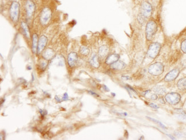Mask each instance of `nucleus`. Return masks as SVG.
<instances>
[{
  "instance_id": "obj_1",
  "label": "nucleus",
  "mask_w": 186,
  "mask_h": 140,
  "mask_svg": "<svg viewBox=\"0 0 186 140\" xmlns=\"http://www.w3.org/2000/svg\"><path fill=\"white\" fill-rule=\"evenodd\" d=\"M20 5L17 1H13L10 5L9 15L11 20L15 22H18L20 17Z\"/></svg>"
},
{
  "instance_id": "obj_2",
  "label": "nucleus",
  "mask_w": 186,
  "mask_h": 140,
  "mask_svg": "<svg viewBox=\"0 0 186 140\" xmlns=\"http://www.w3.org/2000/svg\"><path fill=\"white\" fill-rule=\"evenodd\" d=\"M157 30V25L154 20H150L147 22L146 29V34L147 40L151 41L155 35Z\"/></svg>"
},
{
  "instance_id": "obj_3",
  "label": "nucleus",
  "mask_w": 186,
  "mask_h": 140,
  "mask_svg": "<svg viewBox=\"0 0 186 140\" xmlns=\"http://www.w3.org/2000/svg\"><path fill=\"white\" fill-rule=\"evenodd\" d=\"M162 48V45L159 42H153L150 45L148 52L147 55L149 57L151 58H155L157 55H159L160 51Z\"/></svg>"
},
{
  "instance_id": "obj_4",
  "label": "nucleus",
  "mask_w": 186,
  "mask_h": 140,
  "mask_svg": "<svg viewBox=\"0 0 186 140\" xmlns=\"http://www.w3.org/2000/svg\"><path fill=\"white\" fill-rule=\"evenodd\" d=\"M52 18V11L48 7H45L42 10L40 20L41 24L44 26L47 25L49 24L50 21Z\"/></svg>"
},
{
  "instance_id": "obj_5",
  "label": "nucleus",
  "mask_w": 186,
  "mask_h": 140,
  "mask_svg": "<svg viewBox=\"0 0 186 140\" xmlns=\"http://www.w3.org/2000/svg\"><path fill=\"white\" fill-rule=\"evenodd\" d=\"M148 70V73L152 75H160L164 72V65L161 62H157L150 65Z\"/></svg>"
},
{
  "instance_id": "obj_6",
  "label": "nucleus",
  "mask_w": 186,
  "mask_h": 140,
  "mask_svg": "<svg viewBox=\"0 0 186 140\" xmlns=\"http://www.w3.org/2000/svg\"><path fill=\"white\" fill-rule=\"evenodd\" d=\"M152 6L148 1L143 2L141 5V14L146 18H148L152 15Z\"/></svg>"
},
{
  "instance_id": "obj_7",
  "label": "nucleus",
  "mask_w": 186,
  "mask_h": 140,
  "mask_svg": "<svg viewBox=\"0 0 186 140\" xmlns=\"http://www.w3.org/2000/svg\"><path fill=\"white\" fill-rule=\"evenodd\" d=\"M167 102L171 105H176L179 102L181 99V95L177 93H169L165 96Z\"/></svg>"
},
{
  "instance_id": "obj_8",
  "label": "nucleus",
  "mask_w": 186,
  "mask_h": 140,
  "mask_svg": "<svg viewBox=\"0 0 186 140\" xmlns=\"http://www.w3.org/2000/svg\"><path fill=\"white\" fill-rule=\"evenodd\" d=\"M36 11V5L32 0H28L25 4L26 15L28 18H32Z\"/></svg>"
},
{
  "instance_id": "obj_9",
  "label": "nucleus",
  "mask_w": 186,
  "mask_h": 140,
  "mask_svg": "<svg viewBox=\"0 0 186 140\" xmlns=\"http://www.w3.org/2000/svg\"><path fill=\"white\" fill-rule=\"evenodd\" d=\"M180 71L178 69H174L170 71L165 77L164 81L166 82H170L175 80L179 75Z\"/></svg>"
},
{
  "instance_id": "obj_10",
  "label": "nucleus",
  "mask_w": 186,
  "mask_h": 140,
  "mask_svg": "<svg viewBox=\"0 0 186 140\" xmlns=\"http://www.w3.org/2000/svg\"><path fill=\"white\" fill-rule=\"evenodd\" d=\"M48 42V38L46 36L42 35L40 38L39 41V45L37 48V53L40 54L44 51L45 48L46 47Z\"/></svg>"
},
{
  "instance_id": "obj_11",
  "label": "nucleus",
  "mask_w": 186,
  "mask_h": 140,
  "mask_svg": "<svg viewBox=\"0 0 186 140\" xmlns=\"http://www.w3.org/2000/svg\"><path fill=\"white\" fill-rule=\"evenodd\" d=\"M78 60V55L76 52H71L68 57V63L70 67L73 68L76 65Z\"/></svg>"
},
{
  "instance_id": "obj_12",
  "label": "nucleus",
  "mask_w": 186,
  "mask_h": 140,
  "mask_svg": "<svg viewBox=\"0 0 186 140\" xmlns=\"http://www.w3.org/2000/svg\"><path fill=\"white\" fill-rule=\"evenodd\" d=\"M54 55H55V52L54 50L51 48H48L45 49L43 51V57L46 60H52V58H53Z\"/></svg>"
},
{
  "instance_id": "obj_13",
  "label": "nucleus",
  "mask_w": 186,
  "mask_h": 140,
  "mask_svg": "<svg viewBox=\"0 0 186 140\" xmlns=\"http://www.w3.org/2000/svg\"><path fill=\"white\" fill-rule=\"evenodd\" d=\"M120 56L117 54H112L111 55H108L105 60V63L107 65H112L113 63L119 61Z\"/></svg>"
},
{
  "instance_id": "obj_14",
  "label": "nucleus",
  "mask_w": 186,
  "mask_h": 140,
  "mask_svg": "<svg viewBox=\"0 0 186 140\" xmlns=\"http://www.w3.org/2000/svg\"><path fill=\"white\" fill-rule=\"evenodd\" d=\"M52 62L59 66H63L65 65V58L63 55H56L52 61Z\"/></svg>"
},
{
  "instance_id": "obj_15",
  "label": "nucleus",
  "mask_w": 186,
  "mask_h": 140,
  "mask_svg": "<svg viewBox=\"0 0 186 140\" xmlns=\"http://www.w3.org/2000/svg\"><path fill=\"white\" fill-rule=\"evenodd\" d=\"M39 37L36 33H34L32 37V52L33 53H37V48L39 45Z\"/></svg>"
},
{
  "instance_id": "obj_16",
  "label": "nucleus",
  "mask_w": 186,
  "mask_h": 140,
  "mask_svg": "<svg viewBox=\"0 0 186 140\" xmlns=\"http://www.w3.org/2000/svg\"><path fill=\"white\" fill-rule=\"evenodd\" d=\"M109 49L107 46L103 45L101 46L98 49V55L102 58H105L108 57Z\"/></svg>"
},
{
  "instance_id": "obj_17",
  "label": "nucleus",
  "mask_w": 186,
  "mask_h": 140,
  "mask_svg": "<svg viewBox=\"0 0 186 140\" xmlns=\"http://www.w3.org/2000/svg\"><path fill=\"white\" fill-rule=\"evenodd\" d=\"M21 26V28H22L23 34L24 35L25 37L26 38L29 39L30 38V33L29 28L28 25L26 22H22Z\"/></svg>"
},
{
  "instance_id": "obj_18",
  "label": "nucleus",
  "mask_w": 186,
  "mask_h": 140,
  "mask_svg": "<svg viewBox=\"0 0 186 140\" xmlns=\"http://www.w3.org/2000/svg\"><path fill=\"white\" fill-rule=\"evenodd\" d=\"M111 65V68L115 70H122L126 66V64L121 61H118Z\"/></svg>"
},
{
  "instance_id": "obj_19",
  "label": "nucleus",
  "mask_w": 186,
  "mask_h": 140,
  "mask_svg": "<svg viewBox=\"0 0 186 140\" xmlns=\"http://www.w3.org/2000/svg\"><path fill=\"white\" fill-rule=\"evenodd\" d=\"M89 62L91 65L95 68H98L100 66V61H99V57L97 55H94L92 56L91 59L89 60Z\"/></svg>"
},
{
  "instance_id": "obj_20",
  "label": "nucleus",
  "mask_w": 186,
  "mask_h": 140,
  "mask_svg": "<svg viewBox=\"0 0 186 140\" xmlns=\"http://www.w3.org/2000/svg\"><path fill=\"white\" fill-rule=\"evenodd\" d=\"M177 85L180 90H186V78H183L179 80Z\"/></svg>"
},
{
  "instance_id": "obj_21",
  "label": "nucleus",
  "mask_w": 186,
  "mask_h": 140,
  "mask_svg": "<svg viewBox=\"0 0 186 140\" xmlns=\"http://www.w3.org/2000/svg\"><path fill=\"white\" fill-rule=\"evenodd\" d=\"M153 90L155 93H157V95H163L166 92V89H165V88H164L163 86H156L154 88Z\"/></svg>"
},
{
  "instance_id": "obj_22",
  "label": "nucleus",
  "mask_w": 186,
  "mask_h": 140,
  "mask_svg": "<svg viewBox=\"0 0 186 140\" xmlns=\"http://www.w3.org/2000/svg\"><path fill=\"white\" fill-rule=\"evenodd\" d=\"M80 53L84 56H87L90 53V50L87 46H82L80 48Z\"/></svg>"
},
{
  "instance_id": "obj_23",
  "label": "nucleus",
  "mask_w": 186,
  "mask_h": 140,
  "mask_svg": "<svg viewBox=\"0 0 186 140\" xmlns=\"http://www.w3.org/2000/svg\"><path fill=\"white\" fill-rule=\"evenodd\" d=\"M146 19L147 18L144 15H143L141 13H140L137 16V20L140 24H143L146 21Z\"/></svg>"
},
{
  "instance_id": "obj_24",
  "label": "nucleus",
  "mask_w": 186,
  "mask_h": 140,
  "mask_svg": "<svg viewBox=\"0 0 186 140\" xmlns=\"http://www.w3.org/2000/svg\"><path fill=\"white\" fill-rule=\"evenodd\" d=\"M181 51L184 53H186V40H183L181 42Z\"/></svg>"
},
{
  "instance_id": "obj_25",
  "label": "nucleus",
  "mask_w": 186,
  "mask_h": 140,
  "mask_svg": "<svg viewBox=\"0 0 186 140\" xmlns=\"http://www.w3.org/2000/svg\"><path fill=\"white\" fill-rule=\"evenodd\" d=\"M147 118H148V119H150V120H151L152 121H153L154 122H156L157 124H158V125H160V126L162 127V128H163V129H167L166 127L164 125H163L162 122H159V121H157V120H155V119H153V118H152L148 117H147Z\"/></svg>"
},
{
  "instance_id": "obj_26",
  "label": "nucleus",
  "mask_w": 186,
  "mask_h": 140,
  "mask_svg": "<svg viewBox=\"0 0 186 140\" xmlns=\"http://www.w3.org/2000/svg\"><path fill=\"white\" fill-rule=\"evenodd\" d=\"M40 68H41L43 70H45V68H46V66H47V62H46V60L41 61L40 62Z\"/></svg>"
},
{
  "instance_id": "obj_27",
  "label": "nucleus",
  "mask_w": 186,
  "mask_h": 140,
  "mask_svg": "<svg viewBox=\"0 0 186 140\" xmlns=\"http://www.w3.org/2000/svg\"><path fill=\"white\" fill-rule=\"evenodd\" d=\"M175 111H176L177 113L180 114L183 117V118H186V113L184 111H183V110H181V109H176Z\"/></svg>"
},
{
  "instance_id": "obj_28",
  "label": "nucleus",
  "mask_w": 186,
  "mask_h": 140,
  "mask_svg": "<svg viewBox=\"0 0 186 140\" xmlns=\"http://www.w3.org/2000/svg\"><path fill=\"white\" fill-rule=\"evenodd\" d=\"M147 97L148 98H150L153 100H157V95L153 94V93L151 94V95H147Z\"/></svg>"
},
{
  "instance_id": "obj_29",
  "label": "nucleus",
  "mask_w": 186,
  "mask_h": 140,
  "mask_svg": "<svg viewBox=\"0 0 186 140\" xmlns=\"http://www.w3.org/2000/svg\"><path fill=\"white\" fill-rule=\"evenodd\" d=\"M68 100V94H67V93H65L64 94V95H63V98L61 99L60 102Z\"/></svg>"
},
{
  "instance_id": "obj_30",
  "label": "nucleus",
  "mask_w": 186,
  "mask_h": 140,
  "mask_svg": "<svg viewBox=\"0 0 186 140\" xmlns=\"http://www.w3.org/2000/svg\"><path fill=\"white\" fill-rule=\"evenodd\" d=\"M39 112L40 114H41V115H42V116H44V115H47V112L46 110L40 109Z\"/></svg>"
},
{
  "instance_id": "obj_31",
  "label": "nucleus",
  "mask_w": 186,
  "mask_h": 140,
  "mask_svg": "<svg viewBox=\"0 0 186 140\" xmlns=\"http://www.w3.org/2000/svg\"><path fill=\"white\" fill-rule=\"evenodd\" d=\"M150 106L151 108H153V109H158V108H159V106L157 105H155V104H153V103H151V104H150Z\"/></svg>"
},
{
  "instance_id": "obj_32",
  "label": "nucleus",
  "mask_w": 186,
  "mask_h": 140,
  "mask_svg": "<svg viewBox=\"0 0 186 140\" xmlns=\"http://www.w3.org/2000/svg\"><path fill=\"white\" fill-rule=\"evenodd\" d=\"M122 78L123 79V80H131V77H128V76H122Z\"/></svg>"
},
{
  "instance_id": "obj_33",
  "label": "nucleus",
  "mask_w": 186,
  "mask_h": 140,
  "mask_svg": "<svg viewBox=\"0 0 186 140\" xmlns=\"http://www.w3.org/2000/svg\"><path fill=\"white\" fill-rule=\"evenodd\" d=\"M88 92H89V94H91V95H94V96H96V97H98V95H97L96 93H94V92H92V91H89Z\"/></svg>"
},
{
  "instance_id": "obj_34",
  "label": "nucleus",
  "mask_w": 186,
  "mask_h": 140,
  "mask_svg": "<svg viewBox=\"0 0 186 140\" xmlns=\"http://www.w3.org/2000/svg\"><path fill=\"white\" fill-rule=\"evenodd\" d=\"M159 102H160V103H162V104H165V101H164L163 98L162 97H160V98H159Z\"/></svg>"
},
{
  "instance_id": "obj_35",
  "label": "nucleus",
  "mask_w": 186,
  "mask_h": 140,
  "mask_svg": "<svg viewBox=\"0 0 186 140\" xmlns=\"http://www.w3.org/2000/svg\"><path fill=\"white\" fill-rule=\"evenodd\" d=\"M104 88V89L105 90V91H106V92H108V91L109 90V89H108V88H107L106 86H104V88Z\"/></svg>"
},
{
  "instance_id": "obj_36",
  "label": "nucleus",
  "mask_w": 186,
  "mask_h": 140,
  "mask_svg": "<svg viewBox=\"0 0 186 140\" xmlns=\"http://www.w3.org/2000/svg\"><path fill=\"white\" fill-rule=\"evenodd\" d=\"M168 135V137H171L172 139H175V138H174V137L173 136H172V135Z\"/></svg>"
}]
</instances>
